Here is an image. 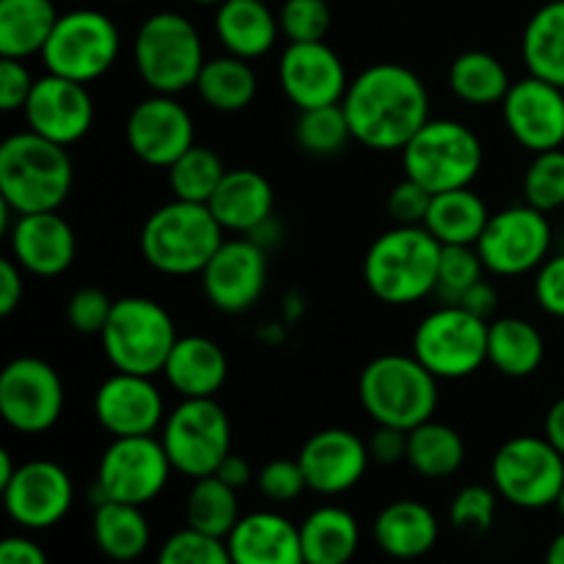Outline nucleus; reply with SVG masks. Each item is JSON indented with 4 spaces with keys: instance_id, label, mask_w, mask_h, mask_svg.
Here are the masks:
<instances>
[{
    "instance_id": "nucleus-45",
    "label": "nucleus",
    "mask_w": 564,
    "mask_h": 564,
    "mask_svg": "<svg viewBox=\"0 0 564 564\" xmlns=\"http://www.w3.org/2000/svg\"><path fill=\"white\" fill-rule=\"evenodd\" d=\"M158 564H235L231 562L226 540L209 538L196 529H182L174 532L160 545Z\"/></svg>"
},
{
    "instance_id": "nucleus-4",
    "label": "nucleus",
    "mask_w": 564,
    "mask_h": 564,
    "mask_svg": "<svg viewBox=\"0 0 564 564\" xmlns=\"http://www.w3.org/2000/svg\"><path fill=\"white\" fill-rule=\"evenodd\" d=\"M224 246V226L207 204H163L141 229V257L163 275H202L215 251Z\"/></svg>"
},
{
    "instance_id": "nucleus-20",
    "label": "nucleus",
    "mask_w": 564,
    "mask_h": 564,
    "mask_svg": "<svg viewBox=\"0 0 564 564\" xmlns=\"http://www.w3.org/2000/svg\"><path fill=\"white\" fill-rule=\"evenodd\" d=\"M505 124L518 147L532 154L562 149L564 143V88L527 75L516 80L501 102Z\"/></svg>"
},
{
    "instance_id": "nucleus-26",
    "label": "nucleus",
    "mask_w": 564,
    "mask_h": 564,
    "mask_svg": "<svg viewBox=\"0 0 564 564\" xmlns=\"http://www.w3.org/2000/svg\"><path fill=\"white\" fill-rule=\"evenodd\" d=\"M165 380L182 400H209L229 378V358L207 336H180L163 367Z\"/></svg>"
},
{
    "instance_id": "nucleus-10",
    "label": "nucleus",
    "mask_w": 564,
    "mask_h": 564,
    "mask_svg": "<svg viewBox=\"0 0 564 564\" xmlns=\"http://www.w3.org/2000/svg\"><path fill=\"white\" fill-rule=\"evenodd\" d=\"M160 444L176 474L191 479L213 477L231 452V422L215 397L182 400L165 416Z\"/></svg>"
},
{
    "instance_id": "nucleus-36",
    "label": "nucleus",
    "mask_w": 564,
    "mask_h": 564,
    "mask_svg": "<svg viewBox=\"0 0 564 564\" xmlns=\"http://www.w3.org/2000/svg\"><path fill=\"white\" fill-rule=\"evenodd\" d=\"M196 91L207 108L218 113H240L257 99V75L251 64L237 55H215L202 66Z\"/></svg>"
},
{
    "instance_id": "nucleus-17",
    "label": "nucleus",
    "mask_w": 564,
    "mask_h": 564,
    "mask_svg": "<svg viewBox=\"0 0 564 564\" xmlns=\"http://www.w3.org/2000/svg\"><path fill=\"white\" fill-rule=\"evenodd\" d=\"M3 507L17 527L28 532L53 529L64 521L75 501L69 471L53 460L22 463L9 485L0 488Z\"/></svg>"
},
{
    "instance_id": "nucleus-1",
    "label": "nucleus",
    "mask_w": 564,
    "mask_h": 564,
    "mask_svg": "<svg viewBox=\"0 0 564 564\" xmlns=\"http://www.w3.org/2000/svg\"><path fill=\"white\" fill-rule=\"evenodd\" d=\"M341 108L352 141L375 152H402L430 121V94L416 72L380 61L352 77Z\"/></svg>"
},
{
    "instance_id": "nucleus-61",
    "label": "nucleus",
    "mask_w": 564,
    "mask_h": 564,
    "mask_svg": "<svg viewBox=\"0 0 564 564\" xmlns=\"http://www.w3.org/2000/svg\"><path fill=\"white\" fill-rule=\"evenodd\" d=\"M191 3H196V6H215V9H218V6L224 3V0H191Z\"/></svg>"
},
{
    "instance_id": "nucleus-16",
    "label": "nucleus",
    "mask_w": 564,
    "mask_h": 564,
    "mask_svg": "<svg viewBox=\"0 0 564 564\" xmlns=\"http://www.w3.org/2000/svg\"><path fill=\"white\" fill-rule=\"evenodd\" d=\"M127 147L152 169H171L196 143V127L185 105L171 94H152L130 110Z\"/></svg>"
},
{
    "instance_id": "nucleus-29",
    "label": "nucleus",
    "mask_w": 564,
    "mask_h": 564,
    "mask_svg": "<svg viewBox=\"0 0 564 564\" xmlns=\"http://www.w3.org/2000/svg\"><path fill=\"white\" fill-rule=\"evenodd\" d=\"M215 36L237 58H262L281 36L279 14L268 0H224L215 9Z\"/></svg>"
},
{
    "instance_id": "nucleus-25",
    "label": "nucleus",
    "mask_w": 564,
    "mask_h": 564,
    "mask_svg": "<svg viewBox=\"0 0 564 564\" xmlns=\"http://www.w3.org/2000/svg\"><path fill=\"white\" fill-rule=\"evenodd\" d=\"M235 564H303L301 527L279 512H248L226 538Z\"/></svg>"
},
{
    "instance_id": "nucleus-33",
    "label": "nucleus",
    "mask_w": 564,
    "mask_h": 564,
    "mask_svg": "<svg viewBox=\"0 0 564 564\" xmlns=\"http://www.w3.org/2000/svg\"><path fill=\"white\" fill-rule=\"evenodd\" d=\"M521 58L529 75L564 88V0H551L529 17Z\"/></svg>"
},
{
    "instance_id": "nucleus-54",
    "label": "nucleus",
    "mask_w": 564,
    "mask_h": 564,
    "mask_svg": "<svg viewBox=\"0 0 564 564\" xmlns=\"http://www.w3.org/2000/svg\"><path fill=\"white\" fill-rule=\"evenodd\" d=\"M0 564H50L39 543L28 538H6L0 543Z\"/></svg>"
},
{
    "instance_id": "nucleus-32",
    "label": "nucleus",
    "mask_w": 564,
    "mask_h": 564,
    "mask_svg": "<svg viewBox=\"0 0 564 564\" xmlns=\"http://www.w3.org/2000/svg\"><path fill=\"white\" fill-rule=\"evenodd\" d=\"M58 17L53 0H0V55L17 61L42 55Z\"/></svg>"
},
{
    "instance_id": "nucleus-44",
    "label": "nucleus",
    "mask_w": 564,
    "mask_h": 564,
    "mask_svg": "<svg viewBox=\"0 0 564 564\" xmlns=\"http://www.w3.org/2000/svg\"><path fill=\"white\" fill-rule=\"evenodd\" d=\"M281 36L290 42H325L334 11L328 0H284L279 11Z\"/></svg>"
},
{
    "instance_id": "nucleus-11",
    "label": "nucleus",
    "mask_w": 564,
    "mask_h": 564,
    "mask_svg": "<svg viewBox=\"0 0 564 564\" xmlns=\"http://www.w3.org/2000/svg\"><path fill=\"white\" fill-rule=\"evenodd\" d=\"M121 50V33L108 14L97 9H75L58 17L42 61L47 72L77 83H94L113 69Z\"/></svg>"
},
{
    "instance_id": "nucleus-28",
    "label": "nucleus",
    "mask_w": 564,
    "mask_h": 564,
    "mask_svg": "<svg viewBox=\"0 0 564 564\" xmlns=\"http://www.w3.org/2000/svg\"><path fill=\"white\" fill-rule=\"evenodd\" d=\"M438 534V518L422 501H391L375 518V543L391 560H422V556H427L435 549Z\"/></svg>"
},
{
    "instance_id": "nucleus-43",
    "label": "nucleus",
    "mask_w": 564,
    "mask_h": 564,
    "mask_svg": "<svg viewBox=\"0 0 564 564\" xmlns=\"http://www.w3.org/2000/svg\"><path fill=\"white\" fill-rule=\"evenodd\" d=\"M482 273L485 262L482 257H479L477 246H444V251H441L435 295L441 297V303L457 306V303L463 301V295H466L477 281H482Z\"/></svg>"
},
{
    "instance_id": "nucleus-42",
    "label": "nucleus",
    "mask_w": 564,
    "mask_h": 564,
    "mask_svg": "<svg viewBox=\"0 0 564 564\" xmlns=\"http://www.w3.org/2000/svg\"><path fill=\"white\" fill-rule=\"evenodd\" d=\"M523 202L545 215L564 207V149L534 154L523 174Z\"/></svg>"
},
{
    "instance_id": "nucleus-50",
    "label": "nucleus",
    "mask_w": 564,
    "mask_h": 564,
    "mask_svg": "<svg viewBox=\"0 0 564 564\" xmlns=\"http://www.w3.org/2000/svg\"><path fill=\"white\" fill-rule=\"evenodd\" d=\"M534 301L551 317L564 319V251L545 259L534 275Z\"/></svg>"
},
{
    "instance_id": "nucleus-30",
    "label": "nucleus",
    "mask_w": 564,
    "mask_h": 564,
    "mask_svg": "<svg viewBox=\"0 0 564 564\" xmlns=\"http://www.w3.org/2000/svg\"><path fill=\"white\" fill-rule=\"evenodd\" d=\"M303 564H350L361 545V529L345 507L325 505L301 523Z\"/></svg>"
},
{
    "instance_id": "nucleus-34",
    "label": "nucleus",
    "mask_w": 564,
    "mask_h": 564,
    "mask_svg": "<svg viewBox=\"0 0 564 564\" xmlns=\"http://www.w3.org/2000/svg\"><path fill=\"white\" fill-rule=\"evenodd\" d=\"M545 358V339L529 319L499 317L488 325V364L505 378H529Z\"/></svg>"
},
{
    "instance_id": "nucleus-18",
    "label": "nucleus",
    "mask_w": 564,
    "mask_h": 564,
    "mask_svg": "<svg viewBox=\"0 0 564 564\" xmlns=\"http://www.w3.org/2000/svg\"><path fill=\"white\" fill-rule=\"evenodd\" d=\"M202 286L207 301L218 312H251L268 286V251L251 237L224 240V246L202 270Z\"/></svg>"
},
{
    "instance_id": "nucleus-31",
    "label": "nucleus",
    "mask_w": 564,
    "mask_h": 564,
    "mask_svg": "<svg viewBox=\"0 0 564 564\" xmlns=\"http://www.w3.org/2000/svg\"><path fill=\"white\" fill-rule=\"evenodd\" d=\"M490 215L494 213L479 193H474L471 187H457V191L435 193L424 229L441 246H477Z\"/></svg>"
},
{
    "instance_id": "nucleus-3",
    "label": "nucleus",
    "mask_w": 564,
    "mask_h": 564,
    "mask_svg": "<svg viewBox=\"0 0 564 564\" xmlns=\"http://www.w3.org/2000/svg\"><path fill=\"white\" fill-rule=\"evenodd\" d=\"M441 246L424 226H394L375 237L364 257V284L389 306H411L435 295Z\"/></svg>"
},
{
    "instance_id": "nucleus-12",
    "label": "nucleus",
    "mask_w": 564,
    "mask_h": 564,
    "mask_svg": "<svg viewBox=\"0 0 564 564\" xmlns=\"http://www.w3.org/2000/svg\"><path fill=\"white\" fill-rule=\"evenodd\" d=\"M488 319L463 306L430 312L413 334V356L438 380H463L488 361Z\"/></svg>"
},
{
    "instance_id": "nucleus-21",
    "label": "nucleus",
    "mask_w": 564,
    "mask_h": 564,
    "mask_svg": "<svg viewBox=\"0 0 564 564\" xmlns=\"http://www.w3.org/2000/svg\"><path fill=\"white\" fill-rule=\"evenodd\" d=\"M22 113H25L28 130L61 147H72L91 130L94 99L86 83L47 72L44 77H36Z\"/></svg>"
},
{
    "instance_id": "nucleus-59",
    "label": "nucleus",
    "mask_w": 564,
    "mask_h": 564,
    "mask_svg": "<svg viewBox=\"0 0 564 564\" xmlns=\"http://www.w3.org/2000/svg\"><path fill=\"white\" fill-rule=\"evenodd\" d=\"M545 564H564V532L551 540L549 551H545Z\"/></svg>"
},
{
    "instance_id": "nucleus-47",
    "label": "nucleus",
    "mask_w": 564,
    "mask_h": 564,
    "mask_svg": "<svg viewBox=\"0 0 564 564\" xmlns=\"http://www.w3.org/2000/svg\"><path fill=\"white\" fill-rule=\"evenodd\" d=\"M257 488L273 505H290V501L301 499L308 485L297 460H270L268 466L259 468Z\"/></svg>"
},
{
    "instance_id": "nucleus-57",
    "label": "nucleus",
    "mask_w": 564,
    "mask_h": 564,
    "mask_svg": "<svg viewBox=\"0 0 564 564\" xmlns=\"http://www.w3.org/2000/svg\"><path fill=\"white\" fill-rule=\"evenodd\" d=\"M543 435L564 455V397H560V400L549 408V413H545Z\"/></svg>"
},
{
    "instance_id": "nucleus-9",
    "label": "nucleus",
    "mask_w": 564,
    "mask_h": 564,
    "mask_svg": "<svg viewBox=\"0 0 564 564\" xmlns=\"http://www.w3.org/2000/svg\"><path fill=\"white\" fill-rule=\"evenodd\" d=\"M490 479L518 510H545L564 490V455L545 435H516L496 449Z\"/></svg>"
},
{
    "instance_id": "nucleus-37",
    "label": "nucleus",
    "mask_w": 564,
    "mask_h": 564,
    "mask_svg": "<svg viewBox=\"0 0 564 564\" xmlns=\"http://www.w3.org/2000/svg\"><path fill=\"white\" fill-rule=\"evenodd\" d=\"M512 80L507 66L485 50H466L449 66V88L460 102L471 108L505 102Z\"/></svg>"
},
{
    "instance_id": "nucleus-19",
    "label": "nucleus",
    "mask_w": 564,
    "mask_h": 564,
    "mask_svg": "<svg viewBox=\"0 0 564 564\" xmlns=\"http://www.w3.org/2000/svg\"><path fill=\"white\" fill-rule=\"evenodd\" d=\"M279 86L297 110L339 105L350 77L345 61L325 42H290L279 58Z\"/></svg>"
},
{
    "instance_id": "nucleus-24",
    "label": "nucleus",
    "mask_w": 564,
    "mask_h": 564,
    "mask_svg": "<svg viewBox=\"0 0 564 564\" xmlns=\"http://www.w3.org/2000/svg\"><path fill=\"white\" fill-rule=\"evenodd\" d=\"M11 259L25 273L39 279H55L66 273L75 262L77 237L75 229L55 213L17 215L9 229Z\"/></svg>"
},
{
    "instance_id": "nucleus-41",
    "label": "nucleus",
    "mask_w": 564,
    "mask_h": 564,
    "mask_svg": "<svg viewBox=\"0 0 564 564\" xmlns=\"http://www.w3.org/2000/svg\"><path fill=\"white\" fill-rule=\"evenodd\" d=\"M350 138V121H347L341 102L301 110V116H297L295 141L312 158H334L347 147Z\"/></svg>"
},
{
    "instance_id": "nucleus-55",
    "label": "nucleus",
    "mask_w": 564,
    "mask_h": 564,
    "mask_svg": "<svg viewBox=\"0 0 564 564\" xmlns=\"http://www.w3.org/2000/svg\"><path fill=\"white\" fill-rule=\"evenodd\" d=\"M457 306L468 308L471 314H477V317L482 319H490L494 317L496 306H499V292H496V286L490 284V281H477V284L471 286V290L463 295V301L457 303Z\"/></svg>"
},
{
    "instance_id": "nucleus-6",
    "label": "nucleus",
    "mask_w": 564,
    "mask_h": 564,
    "mask_svg": "<svg viewBox=\"0 0 564 564\" xmlns=\"http://www.w3.org/2000/svg\"><path fill=\"white\" fill-rule=\"evenodd\" d=\"M132 58L149 91L171 97L196 88L207 61L198 28L176 11H158L141 22L132 44Z\"/></svg>"
},
{
    "instance_id": "nucleus-38",
    "label": "nucleus",
    "mask_w": 564,
    "mask_h": 564,
    "mask_svg": "<svg viewBox=\"0 0 564 564\" xmlns=\"http://www.w3.org/2000/svg\"><path fill=\"white\" fill-rule=\"evenodd\" d=\"M466 460V444L455 427L424 422L408 433V466L424 479L455 477Z\"/></svg>"
},
{
    "instance_id": "nucleus-63",
    "label": "nucleus",
    "mask_w": 564,
    "mask_h": 564,
    "mask_svg": "<svg viewBox=\"0 0 564 564\" xmlns=\"http://www.w3.org/2000/svg\"><path fill=\"white\" fill-rule=\"evenodd\" d=\"M268 3H270V0H268Z\"/></svg>"
},
{
    "instance_id": "nucleus-62",
    "label": "nucleus",
    "mask_w": 564,
    "mask_h": 564,
    "mask_svg": "<svg viewBox=\"0 0 564 564\" xmlns=\"http://www.w3.org/2000/svg\"><path fill=\"white\" fill-rule=\"evenodd\" d=\"M556 510H560V516L564 518V490L560 494V501H556Z\"/></svg>"
},
{
    "instance_id": "nucleus-53",
    "label": "nucleus",
    "mask_w": 564,
    "mask_h": 564,
    "mask_svg": "<svg viewBox=\"0 0 564 564\" xmlns=\"http://www.w3.org/2000/svg\"><path fill=\"white\" fill-rule=\"evenodd\" d=\"M22 268L11 257L0 262V317L14 314V308L22 303Z\"/></svg>"
},
{
    "instance_id": "nucleus-39",
    "label": "nucleus",
    "mask_w": 564,
    "mask_h": 564,
    "mask_svg": "<svg viewBox=\"0 0 564 564\" xmlns=\"http://www.w3.org/2000/svg\"><path fill=\"white\" fill-rule=\"evenodd\" d=\"M185 518L187 527L196 529V532L226 540L242 518L237 490L226 485L224 479L215 477V474L213 477L193 479V488L185 501Z\"/></svg>"
},
{
    "instance_id": "nucleus-22",
    "label": "nucleus",
    "mask_w": 564,
    "mask_h": 564,
    "mask_svg": "<svg viewBox=\"0 0 564 564\" xmlns=\"http://www.w3.org/2000/svg\"><path fill=\"white\" fill-rule=\"evenodd\" d=\"M94 416L113 438L154 435L165 422V402L147 375L113 372L94 394Z\"/></svg>"
},
{
    "instance_id": "nucleus-23",
    "label": "nucleus",
    "mask_w": 564,
    "mask_h": 564,
    "mask_svg": "<svg viewBox=\"0 0 564 564\" xmlns=\"http://www.w3.org/2000/svg\"><path fill=\"white\" fill-rule=\"evenodd\" d=\"M308 490L319 496H341L356 488L367 474L369 446L352 430L328 427L314 433L297 455Z\"/></svg>"
},
{
    "instance_id": "nucleus-46",
    "label": "nucleus",
    "mask_w": 564,
    "mask_h": 564,
    "mask_svg": "<svg viewBox=\"0 0 564 564\" xmlns=\"http://www.w3.org/2000/svg\"><path fill=\"white\" fill-rule=\"evenodd\" d=\"M496 505H499V494L496 488H485V485H466L457 490L449 507V521L457 532L463 534H488L496 521Z\"/></svg>"
},
{
    "instance_id": "nucleus-5",
    "label": "nucleus",
    "mask_w": 564,
    "mask_h": 564,
    "mask_svg": "<svg viewBox=\"0 0 564 564\" xmlns=\"http://www.w3.org/2000/svg\"><path fill=\"white\" fill-rule=\"evenodd\" d=\"M358 400L375 424L411 433L438 408V378L416 356H378L358 378Z\"/></svg>"
},
{
    "instance_id": "nucleus-8",
    "label": "nucleus",
    "mask_w": 564,
    "mask_h": 564,
    "mask_svg": "<svg viewBox=\"0 0 564 564\" xmlns=\"http://www.w3.org/2000/svg\"><path fill=\"white\" fill-rule=\"evenodd\" d=\"M485 163V149L477 132L455 119H430L402 149V169L408 180L430 193L471 187Z\"/></svg>"
},
{
    "instance_id": "nucleus-35",
    "label": "nucleus",
    "mask_w": 564,
    "mask_h": 564,
    "mask_svg": "<svg viewBox=\"0 0 564 564\" xmlns=\"http://www.w3.org/2000/svg\"><path fill=\"white\" fill-rule=\"evenodd\" d=\"M91 532L97 549L113 562L141 560L152 543V529L141 507L121 501H102L94 507Z\"/></svg>"
},
{
    "instance_id": "nucleus-15",
    "label": "nucleus",
    "mask_w": 564,
    "mask_h": 564,
    "mask_svg": "<svg viewBox=\"0 0 564 564\" xmlns=\"http://www.w3.org/2000/svg\"><path fill=\"white\" fill-rule=\"evenodd\" d=\"M64 413V380L44 358L20 356L0 372V416L22 435L47 433Z\"/></svg>"
},
{
    "instance_id": "nucleus-48",
    "label": "nucleus",
    "mask_w": 564,
    "mask_h": 564,
    "mask_svg": "<svg viewBox=\"0 0 564 564\" xmlns=\"http://www.w3.org/2000/svg\"><path fill=\"white\" fill-rule=\"evenodd\" d=\"M110 312H113V301L105 295L97 286H80L75 295L66 303V317L77 334L99 336L108 325Z\"/></svg>"
},
{
    "instance_id": "nucleus-52",
    "label": "nucleus",
    "mask_w": 564,
    "mask_h": 564,
    "mask_svg": "<svg viewBox=\"0 0 564 564\" xmlns=\"http://www.w3.org/2000/svg\"><path fill=\"white\" fill-rule=\"evenodd\" d=\"M367 446H369V457H372L378 466H397V463H405L408 460V430L378 424V430H375L372 438L367 441Z\"/></svg>"
},
{
    "instance_id": "nucleus-56",
    "label": "nucleus",
    "mask_w": 564,
    "mask_h": 564,
    "mask_svg": "<svg viewBox=\"0 0 564 564\" xmlns=\"http://www.w3.org/2000/svg\"><path fill=\"white\" fill-rule=\"evenodd\" d=\"M215 477L224 479V482L231 485L235 490L246 488V485H251V479H257L253 477V471H251V466H248L246 457L235 455V452H229V455H226V460L220 463L218 471H215Z\"/></svg>"
},
{
    "instance_id": "nucleus-60",
    "label": "nucleus",
    "mask_w": 564,
    "mask_h": 564,
    "mask_svg": "<svg viewBox=\"0 0 564 564\" xmlns=\"http://www.w3.org/2000/svg\"><path fill=\"white\" fill-rule=\"evenodd\" d=\"M17 468H20V466H14V460H11L9 452L0 449V488L11 482V477L17 474Z\"/></svg>"
},
{
    "instance_id": "nucleus-40",
    "label": "nucleus",
    "mask_w": 564,
    "mask_h": 564,
    "mask_svg": "<svg viewBox=\"0 0 564 564\" xmlns=\"http://www.w3.org/2000/svg\"><path fill=\"white\" fill-rule=\"evenodd\" d=\"M165 171H169V187L171 193H174V198L207 204L209 198H213V193L218 191L220 180H224L229 169H226L224 160H220V154L215 152V149L193 143V147Z\"/></svg>"
},
{
    "instance_id": "nucleus-58",
    "label": "nucleus",
    "mask_w": 564,
    "mask_h": 564,
    "mask_svg": "<svg viewBox=\"0 0 564 564\" xmlns=\"http://www.w3.org/2000/svg\"><path fill=\"white\" fill-rule=\"evenodd\" d=\"M246 237H251L257 246H262L264 251H270V248H273L275 242L281 240V226L275 224V218H270V220H264L262 226H257V229H253L251 235H246Z\"/></svg>"
},
{
    "instance_id": "nucleus-51",
    "label": "nucleus",
    "mask_w": 564,
    "mask_h": 564,
    "mask_svg": "<svg viewBox=\"0 0 564 564\" xmlns=\"http://www.w3.org/2000/svg\"><path fill=\"white\" fill-rule=\"evenodd\" d=\"M36 77L28 72V66L17 58L0 61V110L14 113V110L25 108L28 97L33 91Z\"/></svg>"
},
{
    "instance_id": "nucleus-49",
    "label": "nucleus",
    "mask_w": 564,
    "mask_h": 564,
    "mask_svg": "<svg viewBox=\"0 0 564 564\" xmlns=\"http://www.w3.org/2000/svg\"><path fill=\"white\" fill-rule=\"evenodd\" d=\"M430 204H433V193L419 182L408 180V176L397 182L386 198V209H389V218L394 220V226H424Z\"/></svg>"
},
{
    "instance_id": "nucleus-27",
    "label": "nucleus",
    "mask_w": 564,
    "mask_h": 564,
    "mask_svg": "<svg viewBox=\"0 0 564 564\" xmlns=\"http://www.w3.org/2000/svg\"><path fill=\"white\" fill-rule=\"evenodd\" d=\"M207 207L213 209L215 220L224 226V231L251 235L257 226L273 218L275 193L268 176L259 174V171L235 169L226 171Z\"/></svg>"
},
{
    "instance_id": "nucleus-7",
    "label": "nucleus",
    "mask_w": 564,
    "mask_h": 564,
    "mask_svg": "<svg viewBox=\"0 0 564 564\" xmlns=\"http://www.w3.org/2000/svg\"><path fill=\"white\" fill-rule=\"evenodd\" d=\"M99 339H102L105 358L116 372L154 378L163 372L171 347L180 336L171 314L158 301L127 295L113 301V312Z\"/></svg>"
},
{
    "instance_id": "nucleus-14",
    "label": "nucleus",
    "mask_w": 564,
    "mask_h": 564,
    "mask_svg": "<svg viewBox=\"0 0 564 564\" xmlns=\"http://www.w3.org/2000/svg\"><path fill=\"white\" fill-rule=\"evenodd\" d=\"M551 242L554 231L549 215L523 202L490 215L477 251L488 273L516 279L538 270L551 257Z\"/></svg>"
},
{
    "instance_id": "nucleus-2",
    "label": "nucleus",
    "mask_w": 564,
    "mask_h": 564,
    "mask_svg": "<svg viewBox=\"0 0 564 564\" xmlns=\"http://www.w3.org/2000/svg\"><path fill=\"white\" fill-rule=\"evenodd\" d=\"M75 165L61 143L33 130L0 143V202L14 215L55 213L69 198Z\"/></svg>"
},
{
    "instance_id": "nucleus-13",
    "label": "nucleus",
    "mask_w": 564,
    "mask_h": 564,
    "mask_svg": "<svg viewBox=\"0 0 564 564\" xmlns=\"http://www.w3.org/2000/svg\"><path fill=\"white\" fill-rule=\"evenodd\" d=\"M171 471L174 466L154 435L113 438L99 457L97 479L91 488L94 507L102 501H121V505L135 507L149 505L163 494Z\"/></svg>"
}]
</instances>
